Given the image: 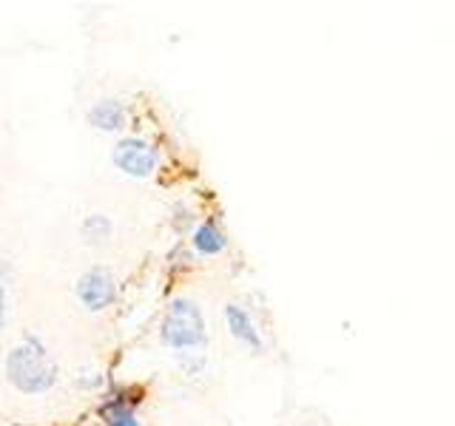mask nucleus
I'll return each mask as SVG.
<instances>
[{
    "label": "nucleus",
    "instance_id": "7",
    "mask_svg": "<svg viewBox=\"0 0 455 426\" xmlns=\"http://www.w3.org/2000/svg\"><path fill=\"white\" fill-rule=\"evenodd\" d=\"M191 245L199 256H220L228 248V239L220 231L217 222H203V225H196V231L191 236Z\"/></svg>",
    "mask_w": 455,
    "mask_h": 426
},
{
    "label": "nucleus",
    "instance_id": "2",
    "mask_svg": "<svg viewBox=\"0 0 455 426\" xmlns=\"http://www.w3.org/2000/svg\"><path fill=\"white\" fill-rule=\"evenodd\" d=\"M160 341L163 347L174 350L177 355H199L208 347V324L194 298L177 296L168 304L165 319L160 324Z\"/></svg>",
    "mask_w": 455,
    "mask_h": 426
},
{
    "label": "nucleus",
    "instance_id": "6",
    "mask_svg": "<svg viewBox=\"0 0 455 426\" xmlns=\"http://www.w3.org/2000/svg\"><path fill=\"white\" fill-rule=\"evenodd\" d=\"M85 122H89L100 134H120L128 122V108L120 103L117 97L97 99V103L89 108V114H85Z\"/></svg>",
    "mask_w": 455,
    "mask_h": 426
},
{
    "label": "nucleus",
    "instance_id": "10",
    "mask_svg": "<svg viewBox=\"0 0 455 426\" xmlns=\"http://www.w3.org/2000/svg\"><path fill=\"white\" fill-rule=\"evenodd\" d=\"M6 321H9V293H6L4 279H0V333L6 330Z\"/></svg>",
    "mask_w": 455,
    "mask_h": 426
},
{
    "label": "nucleus",
    "instance_id": "9",
    "mask_svg": "<svg viewBox=\"0 0 455 426\" xmlns=\"http://www.w3.org/2000/svg\"><path fill=\"white\" fill-rule=\"evenodd\" d=\"M80 233H83L85 241H89V245L103 248V245H108V239L114 233V225H111V219L106 217V213H89V217H85L83 225H80Z\"/></svg>",
    "mask_w": 455,
    "mask_h": 426
},
{
    "label": "nucleus",
    "instance_id": "1",
    "mask_svg": "<svg viewBox=\"0 0 455 426\" xmlns=\"http://www.w3.org/2000/svg\"><path fill=\"white\" fill-rule=\"evenodd\" d=\"M4 373L6 381L12 383V390H18L20 395H46L49 390H54L57 378H60L54 355L32 333L23 335L6 352Z\"/></svg>",
    "mask_w": 455,
    "mask_h": 426
},
{
    "label": "nucleus",
    "instance_id": "8",
    "mask_svg": "<svg viewBox=\"0 0 455 426\" xmlns=\"http://www.w3.org/2000/svg\"><path fill=\"white\" fill-rule=\"evenodd\" d=\"M100 418H103L106 426H142V421L134 412V404L125 401V398H111V401H106L103 409H100Z\"/></svg>",
    "mask_w": 455,
    "mask_h": 426
},
{
    "label": "nucleus",
    "instance_id": "5",
    "mask_svg": "<svg viewBox=\"0 0 455 426\" xmlns=\"http://www.w3.org/2000/svg\"><path fill=\"white\" fill-rule=\"evenodd\" d=\"M222 319H225L228 333H231L236 341H242V344H245L248 350H253V352H262L265 350V338H262L259 327H256V321L251 319V312L245 307L225 304L222 307Z\"/></svg>",
    "mask_w": 455,
    "mask_h": 426
},
{
    "label": "nucleus",
    "instance_id": "4",
    "mask_svg": "<svg viewBox=\"0 0 455 426\" xmlns=\"http://www.w3.org/2000/svg\"><path fill=\"white\" fill-rule=\"evenodd\" d=\"M75 293H77V302L83 304V310L103 312L117 302V276H114V270H108L103 264H94L77 279Z\"/></svg>",
    "mask_w": 455,
    "mask_h": 426
},
{
    "label": "nucleus",
    "instance_id": "3",
    "mask_svg": "<svg viewBox=\"0 0 455 426\" xmlns=\"http://www.w3.org/2000/svg\"><path fill=\"white\" fill-rule=\"evenodd\" d=\"M111 165L132 179H148L156 168V148L140 137H123L111 148Z\"/></svg>",
    "mask_w": 455,
    "mask_h": 426
}]
</instances>
